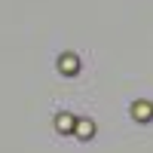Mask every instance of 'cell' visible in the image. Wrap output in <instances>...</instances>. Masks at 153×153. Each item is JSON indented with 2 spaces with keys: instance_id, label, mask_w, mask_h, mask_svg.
Instances as JSON below:
<instances>
[{
  "instance_id": "obj_3",
  "label": "cell",
  "mask_w": 153,
  "mask_h": 153,
  "mask_svg": "<svg viewBox=\"0 0 153 153\" xmlns=\"http://www.w3.org/2000/svg\"><path fill=\"white\" fill-rule=\"evenodd\" d=\"M150 113H153L150 104H138V107H135V117H150Z\"/></svg>"
},
{
  "instance_id": "obj_2",
  "label": "cell",
  "mask_w": 153,
  "mask_h": 153,
  "mask_svg": "<svg viewBox=\"0 0 153 153\" xmlns=\"http://www.w3.org/2000/svg\"><path fill=\"white\" fill-rule=\"evenodd\" d=\"M58 129H61V132L74 129V120H71V117H58Z\"/></svg>"
},
{
  "instance_id": "obj_1",
  "label": "cell",
  "mask_w": 153,
  "mask_h": 153,
  "mask_svg": "<svg viewBox=\"0 0 153 153\" xmlns=\"http://www.w3.org/2000/svg\"><path fill=\"white\" fill-rule=\"evenodd\" d=\"M61 71H71V74H74V71H76V58H74V55H65V58H61Z\"/></svg>"
}]
</instances>
